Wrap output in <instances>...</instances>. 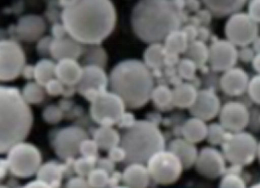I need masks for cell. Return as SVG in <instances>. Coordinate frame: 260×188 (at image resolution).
I'll return each mask as SVG.
<instances>
[{
  "label": "cell",
  "instance_id": "57",
  "mask_svg": "<svg viewBox=\"0 0 260 188\" xmlns=\"http://www.w3.org/2000/svg\"><path fill=\"white\" fill-rule=\"evenodd\" d=\"M254 52H256L257 53H260V39H256L254 42Z\"/></svg>",
  "mask_w": 260,
  "mask_h": 188
},
{
  "label": "cell",
  "instance_id": "5",
  "mask_svg": "<svg viewBox=\"0 0 260 188\" xmlns=\"http://www.w3.org/2000/svg\"><path fill=\"white\" fill-rule=\"evenodd\" d=\"M120 144L126 153V163L143 164L165 149V138L154 123L141 120L124 131Z\"/></svg>",
  "mask_w": 260,
  "mask_h": 188
},
{
  "label": "cell",
  "instance_id": "31",
  "mask_svg": "<svg viewBox=\"0 0 260 188\" xmlns=\"http://www.w3.org/2000/svg\"><path fill=\"white\" fill-rule=\"evenodd\" d=\"M55 67L53 61L49 59H42L34 67V78L36 82L40 85L45 86L51 80L55 77Z\"/></svg>",
  "mask_w": 260,
  "mask_h": 188
},
{
  "label": "cell",
  "instance_id": "29",
  "mask_svg": "<svg viewBox=\"0 0 260 188\" xmlns=\"http://www.w3.org/2000/svg\"><path fill=\"white\" fill-rule=\"evenodd\" d=\"M190 41L183 32V30H175L166 38L165 43L163 44L166 52L172 54L185 53Z\"/></svg>",
  "mask_w": 260,
  "mask_h": 188
},
{
  "label": "cell",
  "instance_id": "36",
  "mask_svg": "<svg viewBox=\"0 0 260 188\" xmlns=\"http://www.w3.org/2000/svg\"><path fill=\"white\" fill-rule=\"evenodd\" d=\"M230 132L220 124V123H213L208 127L207 140L211 144L213 145H217L224 142L226 138V136Z\"/></svg>",
  "mask_w": 260,
  "mask_h": 188
},
{
  "label": "cell",
  "instance_id": "25",
  "mask_svg": "<svg viewBox=\"0 0 260 188\" xmlns=\"http://www.w3.org/2000/svg\"><path fill=\"white\" fill-rule=\"evenodd\" d=\"M199 91L195 86L188 82L179 83L172 90L173 105L179 108L190 109L195 103Z\"/></svg>",
  "mask_w": 260,
  "mask_h": 188
},
{
  "label": "cell",
  "instance_id": "9",
  "mask_svg": "<svg viewBox=\"0 0 260 188\" xmlns=\"http://www.w3.org/2000/svg\"><path fill=\"white\" fill-rule=\"evenodd\" d=\"M123 100L113 92H101L91 102V116L102 127H112L122 117L125 109Z\"/></svg>",
  "mask_w": 260,
  "mask_h": 188
},
{
  "label": "cell",
  "instance_id": "45",
  "mask_svg": "<svg viewBox=\"0 0 260 188\" xmlns=\"http://www.w3.org/2000/svg\"><path fill=\"white\" fill-rule=\"evenodd\" d=\"M109 159H111L113 163H117L121 161H125L126 153L122 146H115L109 151Z\"/></svg>",
  "mask_w": 260,
  "mask_h": 188
},
{
  "label": "cell",
  "instance_id": "19",
  "mask_svg": "<svg viewBox=\"0 0 260 188\" xmlns=\"http://www.w3.org/2000/svg\"><path fill=\"white\" fill-rule=\"evenodd\" d=\"M45 27L46 25L42 18L37 15H26L20 19L16 26V34L20 40L32 42L42 37Z\"/></svg>",
  "mask_w": 260,
  "mask_h": 188
},
{
  "label": "cell",
  "instance_id": "34",
  "mask_svg": "<svg viewBox=\"0 0 260 188\" xmlns=\"http://www.w3.org/2000/svg\"><path fill=\"white\" fill-rule=\"evenodd\" d=\"M23 98L28 104L41 103L44 99V91L38 82H28L23 90Z\"/></svg>",
  "mask_w": 260,
  "mask_h": 188
},
{
  "label": "cell",
  "instance_id": "50",
  "mask_svg": "<svg viewBox=\"0 0 260 188\" xmlns=\"http://www.w3.org/2000/svg\"><path fill=\"white\" fill-rule=\"evenodd\" d=\"M52 33H53L54 40L65 38L66 34H68V32H67L65 26L63 25V24H54L53 26V29H52Z\"/></svg>",
  "mask_w": 260,
  "mask_h": 188
},
{
  "label": "cell",
  "instance_id": "2",
  "mask_svg": "<svg viewBox=\"0 0 260 188\" xmlns=\"http://www.w3.org/2000/svg\"><path fill=\"white\" fill-rule=\"evenodd\" d=\"M183 1L144 0L137 3L131 14V24L137 37L150 44L160 43L183 22Z\"/></svg>",
  "mask_w": 260,
  "mask_h": 188
},
{
  "label": "cell",
  "instance_id": "54",
  "mask_svg": "<svg viewBox=\"0 0 260 188\" xmlns=\"http://www.w3.org/2000/svg\"><path fill=\"white\" fill-rule=\"evenodd\" d=\"M22 74L24 75L26 79H31L32 77H34V68H32L31 66H25L23 70Z\"/></svg>",
  "mask_w": 260,
  "mask_h": 188
},
{
  "label": "cell",
  "instance_id": "10",
  "mask_svg": "<svg viewBox=\"0 0 260 188\" xmlns=\"http://www.w3.org/2000/svg\"><path fill=\"white\" fill-rule=\"evenodd\" d=\"M226 40L235 46L247 47L254 43L258 35V26L246 12H237L225 23Z\"/></svg>",
  "mask_w": 260,
  "mask_h": 188
},
{
  "label": "cell",
  "instance_id": "11",
  "mask_svg": "<svg viewBox=\"0 0 260 188\" xmlns=\"http://www.w3.org/2000/svg\"><path fill=\"white\" fill-rule=\"evenodd\" d=\"M1 68L0 78L3 82H10L17 78L24 70L25 56L21 46L15 41H1Z\"/></svg>",
  "mask_w": 260,
  "mask_h": 188
},
{
  "label": "cell",
  "instance_id": "23",
  "mask_svg": "<svg viewBox=\"0 0 260 188\" xmlns=\"http://www.w3.org/2000/svg\"><path fill=\"white\" fill-rule=\"evenodd\" d=\"M169 150L181 160L184 169L196 164L199 152L194 143L184 139H175L170 142Z\"/></svg>",
  "mask_w": 260,
  "mask_h": 188
},
{
  "label": "cell",
  "instance_id": "20",
  "mask_svg": "<svg viewBox=\"0 0 260 188\" xmlns=\"http://www.w3.org/2000/svg\"><path fill=\"white\" fill-rule=\"evenodd\" d=\"M83 52V46L81 45V43H79L71 37H65L58 40L53 39L50 53L53 58L60 61L63 59L76 60L81 56Z\"/></svg>",
  "mask_w": 260,
  "mask_h": 188
},
{
  "label": "cell",
  "instance_id": "15",
  "mask_svg": "<svg viewBox=\"0 0 260 188\" xmlns=\"http://www.w3.org/2000/svg\"><path fill=\"white\" fill-rule=\"evenodd\" d=\"M250 121L247 107L238 101H230L221 108L219 113L220 124L230 133L243 131Z\"/></svg>",
  "mask_w": 260,
  "mask_h": 188
},
{
  "label": "cell",
  "instance_id": "49",
  "mask_svg": "<svg viewBox=\"0 0 260 188\" xmlns=\"http://www.w3.org/2000/svg\"><path fill=\"white\" fill-rule=\"evenodd\" d=\"M53 39H51V38H44V39H42V41H40L39 44H38L39 52L42 53V54H44V53H46L47 52L50 53L51 45L53 43Z\"/></svg>",
  "mask_w": 260,
  "mask_h": 188
},
{
  "label": "cell",
  "instance_id": "40",
  "mask_svg": "<svg viewBox=\"0 0 260 188\" xmlns=\"http://www.w3.org/2000/svg\"><path fill=\"white\" fill-rule=\"evenodd\" d=\"M219 188H248L243 178L235 173H226L222 177Z\"/></svg>",
  "mask_w": 260,
  "mask_h": 188
},
{
  "label": "cell",
  "instance_id": "30",
  "mask_svg": "<svg viewBox=\"0 0 260 188\" xmlns=\"http://www.w3.org/2000/svg\"><path fill=\"white\" fill-rule=\"evenodd\" d=\"M166 55L167 52L163 44H150L143 54L144 64L147 66L149 69L158 70L162 66L165 65Z\"/></svg>",
  "mask_w": 260,
  "mask_h": 188
},
{
  "label": "cell",
  "instance_id": "14",
  "mask_svg": "<svg viewBox=\"0 0 260 188\" xmlns=\"http://www.w3.org/2000/svg\"><path fill=\"white\" fill-rule=\"evenodd\" d=\"M225 156L213 147H204L199 152L196 161L198 172L208 179H216L225 174Z\"/></svg>",
  "mask_w": 260,
  "mask_h": 188
},
{
  "label": "cell",
  "instance_id": "8",
  "mask_svg": "<svg viewBox=\"0 0 260 188\" xmlns=\"http://www.w3.org/2000/svg\"><path fill=\"white\" fill-rule=\"evenodd\" d=\"M148 171L151 179L161 185H169L179 180L183 172V164L170 150L159 151L148 160Z\"/></svg>",
  "mask_w": 260,
  "mask_h": 188
},
{
  "label": "cell",
  "instance_id": "41",
  "mask_svg": "<svg viewBox=\"0 0 260 188\" xmlns=\"http://www.w3.org/2000/svg\"><path fill=\"white\" fill-rule=\"evenodd\" d=\"M99 146L94 140L86 139L82 142L80 146V153L83 154V158L89 159H95L98 154Z\"/></svg>",
  "mask_w": 260,
  "mask_h": 188
},
{
  "label": "cell",
  "instance_id": "48",
  "mask_svg": "<svg viewBox=\"0 0 260 188\" xmlns=\"http://www.w3.org/2000/svg\"><path fill=\"white\" fill-rule=\"evenodd\" d=\"M135 123H136V120L134 119V116L131 113H125V112L117 122L119 128L126 129V130L131 128Z\"/></svg>",
  "mask_w": 260,
  "mask_h": 188
},
{
  "label": "cell",
  "instance_id": "24",
  "mask_svg": "<svg viewBox=\"0 0 260 188\" xmlns=\"http://www.w3.org/2000/svg\"><path fill=\"white\" fill-rule=\"evenodd\" d=\"M183 139L191 143H199L207 139L208 126L205 121L199 118L192 117L186 120L182 128Z\"/></svg>",
  "mask_w": 260,
  "mask_h": 188
},
{
  "label": "cell",
  "instance_id": "53",
  "mask_svg": "<svg viewBox=\"0 0 260 188\" xmlns=\"http://www.w3.org/2000/svg\"><path fill=\"white\" fill-rule=\"evenodd\" d=\"M23 188H52L46 182H42L40 180H36L28 182Z\"/></svg>",
  "mask_w": 260,
  "mask_h": 188
},
{
  "label": "cell",
  "instance_id": "28",
  "mask_svg": "<svg viewBox=\"0 0 260 188\" xmlns=\"http://www.w3.org/2000/svg\"><path fill=\"white\" fill-rule=\"evenodd\" d=\"M94 141L96 142L99 148L102 150H108L118 146L121 142V136L112 127L99 128L94 133Z\"/></svg>",
  "mask_w": 260,
  "mask_h": 188
},
{
  "label": "cell",
  "instance_id": "44",
  "mask_svg": "<svg viewBox=\"0 0 260 188\" xmlns=\"http://www.w3.org/2000/svg\"><path fill=\"white\" fill-rule=\"evenodd\" d=\"M45 89L47 91V93L51 96H58V95L64 93L65 88H64V83L60 82L57 78H54L53 80H51L45 85Z\"/></svg>",
  "mask_w": 260,
  "mask_h": 188
},
{
  "label": "cell",
  "instance_id": "37",
  "mask_svg": "<svg viewBox=\"0 0 260 188\" xmlns=\"http://www.w3.org/2000/svg\"><path fill=\"white\" fill-rule=\"evenodd\" d=\"M84 61L86 66L93 65L98 67H104L107 61V55L102 48L93 47L89 49L85 54Z\"/></svg>",
  "mask_w": 260,
  "mask_h": 188
},
{
  "label": "cell",
  "instance_id": "26",
  "mask_svg": "<svg viewBox=\"0 0 260 188\" xmlns=\"http://www.w3.org/2000/svg\"><path fill=\"white\" fill-rule=\"evenodd\" d=\"M208 11L215 17L231 16L243 9L246 4L245 1L231 0V1H204Z\"/></svg>",
  "mask_w": 260,
  "mask_h": 188
},
{
  "label": "cell",
  "instance_id": "3",
  "mask_svg": "<svg viewBox=\"0 0 260 188\" xmlns=\"http://www.w3.org/2000/svg\"><path fill=\"white\" fill-rule=\"evenodd\" d=\"M112 92L119 96L130 109L144 106L154 90V78L147 66L136 59L118 63L110 75Z\"/></svg>",
  "mask_w": 260,
  "mask_h": 188
},
{
  "label": "cell",
  "instance_id": "32",
  "mask_svg": "<svg viewBox=\"0 0 260 188\" xmlns=\"http://www.w3.org/2000/svg\"><path fill=\"white\" fill-rule=\"evenodd\" d=\"M186 58L195 63L197 67L201 68L209 61V48L201 41H191L185 52Z\"/></svg>",
  "mask_w": 260,
  "mask_h": 188
},
{
  "label": "cell",
  "instance_id": "22",
  "mask_svg": "<svg viewBox=\"0 0 260 188\" xmlns=\"http://www.w3.org/2000/svg\"><path fill=\"white\" fill-rule=\"evenodd\" d=\"M122 180L126 187L147 188L152 179L146 166L141 163H132L124 169Z\"/></svg>",
  "mask_w": 260,
  "mask_h": 188
},
{
  "label": "cell",
  "instance_id": "58",
  "mask_svg": "<svg viewBox=\"0 0 260 188\" xmlns=\"http://www.w3.org/2000/svg\"><path fill=\"white\" fill-rule=\"evenodd\" d=\"M248 188H260V182H257V183H254L253 185H251L250 187Z\"/></svg>",
  "mask_w": 260,
  "mask_h": 188
},
{
  "label": "cell",
  "instance_id": "46",
  "mask_svg": "<svg viewBox=\"0 0 260 188\" xmlns=\"http://www.w3.org/2000/svg\"><path fill=\"white\" fill-rule=\"evenodd\" d=\"M248 14L256 24L260 23V0H253L249 2Z\"/></svg>",
  "mask_w": 260,
  "mask_h": 188
},
{
  "label": "cell",
  "instance_id": "16",
  "mask_svg": "<svg viewBox=\"0 0 260 188\" xmlns=\"http://www.w3.org/2000/svg\"><path fill=\"white\" fill-rule=\"evenodd\" d=\"M221 108V102L216 94L212 90L204 89L199 91L195 103L189 111L193 117L210 121L219 115Z\"/></svg>",
  "mask_w": 260,
  "mask_h": 188
},
{
  "label": "cell",
  "instance_id": "60",
  "mask_svg": "<svg viewBox=\"0 0 260 188\" xmlns=\"http://www.w3.org/2000/svg\"><path fill=\"white\" fill-rule=\"evenodd\" d=\"M113 188H128L126 187V186H124V185H121V186H115V187Z\"/></svg>",
  "mask_w": 260,
  "mask_h": 188
},
{
  "label": "cell",
  "instance_id": "27",
  "mask_svg": "<svg viewBox=\"0 0 260 188\" xmlns=\"http://www.w3.org/2000/svg\"><path fill=\"white\" fill-rule=\"evenodd\" d=\"M63 175L61 165L56 162H47L42 165L37 172L38 180L46 182L52 188H59Z\"/></svg>",
  "mask_w": 260,
  "mask_h": 188
},
{
  "label": "cell",
  "instance_id": "39",
  "mask_svg": "<svg viewBox=\"0 0 260 188\" xmlns=\"http://www.w3.org/2000/svg\"><path fill=\"white\" fill-rule=\"evenodd\" d=\"M197 65L190 59H181L178 62V73L181 78L185 80H191L195 77L196 71H197Z\"/></svg>",
  "mask_w": 260,
  "mask_h": 188
},
{
  "label": "cell",
  "instance_id": "4",
  "mask_svg": "<svg viewBox=\"0 0 260 188\" xmlns=\"http://www.w3.org/2000/svg\"><path fill=\"white\" fill-rule=\"evenodd\" d=\"M1 94V153L22 142L28 135L33 115L28 103L17 88L2 86Z\"/></svg>",
  "mask_w": 260,
  "mask_h": 188
},
{
  "label": "cell",
  "instance_id": "51",
  "mask_svg": "<svg viewBox=\"0 0 260 188\" xmlns=\"http://www.w3.org/2000/svg\"><path fill=\"white\" fill-rule=\"evenodd\" d=\"M254 52L248 47H243L241 52H239V57L242 59L244 62L253 61L254 58Z\"/></svg>",
  "mask_w": 260,
  "mask_h": 188
},
{
  "label": "cell",
  "instance_id": "35",
  "mask_svg": "<svg viewBox=\"0 0 260 188\" xmlns=\"http://www.w3.org/2000/svg\"><path fill=\"white\" fill-rule=\"evenodd\" d=\"M86 180L92 188H105L110 182V173L98 167L89 173Z\"/></svg>",
  "mask_w": 260,
  "mask_h": 188
},
{
  "label": "cell",
  "instance_id": "38",
  "mask_svg": "<svg viewBox=\"0 0 260 188\" xmlns=\"http://www.w3.org/2000/svg\"><path fill=\"white\" fill-rule=\"evenodd\" d=\"M95 159H89V158H81L77 159L74 164L73 169L79 177L88 176L89 173L95 169Z\"/></svg>",
  "mask_w": 260,
  "mask_h": 188
},
{
  "label": "cell",
  "instance_id": "21",
  "mask_svg": "<svg viewBox=\"0 0 260 188\" xmlns=\"http://www.w3.org/2000/svg\"><path fill=\"white\" fill-rule=\"evenodd\" d=\"M83 68L74 59H63L55 67V77L66 85L78 84L83 77Z\"/></svg>",
  "mask_w": 260,
  "mask_h": 188
},
{
  "label": "cell",
  "instance_id": "55",
  "mask_svg": "<svg viewBox=\"0 0 260 188\" xmlns=\"http://www.w3.org/2000/svg\"><path fill=\"white\" fill-rule=\"evenodd\" d=\"M0 163H1V178L3 179L6 175L7 171L10 170V167H9V163H8L7 159H1Z\"/></svg>",
  "mask_w": 260,
  "mask_h": 188
},
{
  "label": "cell",
  "instance_id": "56",
  "mask_svg": "<svg viewBox=\"0 0 260 188\" xmlns=\"http://www.w3.org/2000/svg\"><path fill=\"white\" fill-rule=\"evenodd\" d=\"M253 68H254V71L258 72V74H260V53L255 54L254 60H253Z\"/></svg>",
  "mask_w": 260,
  "mask_h": 188
},
{
  "label": "cell",
  "instance_id": "42",
  "mask_svg": "<svg viewBox=\"0 0 260 188\" xmlns=\"http://www.w3.org/2000/svg\"><path fill=\"white\" fill-rule=\"evenodd\" d=\"M247 91L250 99L253 100L254 103L260 105V74L255 75L250 80Z\"/></svg>",
  "mask_w": 260,
  "mask_h": 188
},
{
  "label": "cell",
  "instance_id": "33",
  "mask_svg": "<svg viewBox=\"0 0 260 188\" xmlns=\"http://www.w3.org/2000/svg\"><path fill=\"white\" fill-rule=\"evenodd\" d=\"M151 100L158 108L167 109L168 107L173 105L172 90L166 85H158L153 90Z\"/></svg>",
  "mask_w": 260,
  "mask_h": 188
},
{
  "label": "cell",
  "instance_id": "18",
  "mask_svg": "<svg viewBox=\"0 0 260 188\" xmlns=\"http://www.w3.org/2000/svg\"><path fill=\"white\" fill-rule=\"evenodd\" d=\"M108 78L103 69L98 66H84L83 77L78 83L79 91L83 94L88 90L104 92L108 84Z\"/></svg>",
  "mask_w": 260,
  "mask_h": 188
},
{
  "label": "cell",
  "instance_id": "47",
  "mask_svg": "<svg viewBox=\"0 0 260 188\" xmlns=\"http://www.w3.org/2000/svg\"><path fill=\"white\" fill-rule=\"evenodd\" d=\"M64 188H92L89 185L87 180L83 177H75L71 178L69 182L66 183Z\"/></svg>",
  "mask_w": 260,
  "mask_h": 188
},
{
  "label": "cell",
  "instance_id": "1",
  "mask_svg": "<svg viewBox=\"0 0 260 188\" xmlns=\"http://www.w3.org/2000/svg\"><path fill=\"white\" fill-rule=\"evenodd\" d=\"M61 5L63 25L81 44H100L114 29L116 12L109 0L61 1Z\"/></svg>",
  "mask_w": 260,
  "mask_h": 188
},
{
  "label": "cell",
  "instance_id": "13",
  "mask_svg": "<svg viewBox=\"0 0 260 188\" xmlns=\"http://www.w3.org/2000/svg\"><path fill=\"white\" fill-rule=\"evenodd\" d=\"M239 58L236 46L228 40L213 41L209 47V63L213 71H225L234 68Z\"/></svg>",
  "mask_w": 260,
  "mask_h": 188
},
{
  "label": "cell",
  "instance_id": "12",
  "mask_svg": "<svg viewBox=\"0 0 260 188\" xmlns=\"http://www.w3.org/2000/svg\"><path fill=\"white\" fill-rule=\"evenodd\" d=\"M88 139L86 132L78 127H69L60 130L53 141V148L60 159H71L80 153V146Z\"/></svg>",
  "mask_w": 260,
  "mask_h": 188
},
{
  "label": "cell",
  "instance_id": "7",
  "mask_svg": "<svg viewBox=\"0 0 260 188\" xmlns=\"http://www.w3.org/2000/svg\"><path fill=\"white\" fill-rule=\"evenodd\" d=\"M7 161L15 176L28 178L38 172L42 166V154L33 144L19 142L8 152Z\"/></svg>",
  "mask_w": 260,
  "mask_h": 188
},
{
  "label": "cell",
  "instance_id": "6",
  "mask_svg": "<svg viewBox=\"0 0 260 188\" xmlns=\"http://www.w3.org/2000/svg\"><path fill=\"white\" fill-rule=\"evenodd\" d=\"M258 143L254 136L241 131L229 133L222 143L225 160L238 166L250 165L257 156Z\"/></svg>",
  "mask_w": 260,
  "mask_h": 188
},
{
  "label": "cell",
  "instance_id": "52",
  "mask_svg": "<svg viewBox=\"0 0 260 188\" xmlns=\"http://www.w3.org/2000/svg\"><path fill=\"white\" fill-rule=\"evenodd\" d=\"M99 168H101L102 170L106 171L107 172L111 173L113 172V169H114V163L111 159H102L99 161Z\"/></svg>",
  "mask_w": 260,
  "mask_h": 188
},
{
  "label": "cell",
  "instance_id": "59",
  "mask_svg": "<svg viewBox=\"0 0 260 188\" xmlns=\"http://www.w3.org/2000/svg\"><path fill=\"white\" fill-rule=\"evenodd\" d=\"M257 158H258L260 161V142L258 143V146H257Z\"/></svg>",
  "mask_w": 260,
  "mask_h": 188
},
{
  "label": "cell",
  "instance_id": "43",
  "mask_svg": "<svg viewBox=\"0 0 260 188\" xmlns=\"http://www.w3.org/2000/svg\"><path fill=\"white\" fill-rule=\"evenodd\" d=\"M43 118L48 123H57L62 118V112L56 106H49L43 112Z\"/></svg>",
  "mask_w": 260,
  "mask_h": 188
},
{
  "label": "cell",
  "instance_id": "17",
  "mask_svg": "<svg viewBox=\"0 0 260 188\" xmlns=\"http://www.w3.org/2000/svg\"><path fill=\"white\" fill-rule=\"evenodd\" d=\"M248 75L240 68H232L225 71L220 79V86L225 94L231 97L243 95L248 89Z\"/></svg>",
  "mask_w": 260,
  "mask_h": 188
}]
</instances>
